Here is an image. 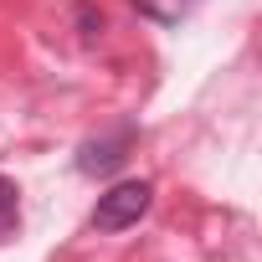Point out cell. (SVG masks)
Instances as JSON below:
<instances>
[{
  "mask_svg": "<svg viewBox=\"0 0 262 262\" xmlns=\"http://www.w3.org/2000/svg\"><path fill=\"white\" fill-rule=\"evenodd\" d=\"M185 6H190V0H185Z\"/></svg>",
  "mask_w": 262,
  "mask_h": 262,
  "instance_id": "obj_6",
  "label": "cell"
},
{
  "mask_svg": "<svg viewBox=\"0 0 262 262\" xmlns=\"http://www.w3.org/2000/svg\"><path fill=\"white\" fill-rule=\"evenodd\" d=\"M149 201H155V185L149 180H118V185H108L98 195V206H93V231L118 236L128 226H139V216L149 211Z\"/></svg>",
  "mask_w": 262,
  "mask_h": 262,
  "instance_id": "obj_1",
  "label": "cell"
},
{
  "mask_svg": "<svg viewBox=\"0 0 262 262\" xmlns=\"http://www.w3.org/2000/svg\"><path fill=\"white\" fill-rule=\"evenodd\" d=\"M128 149H134V123H118L113 134H98V139H88L82 149H77V170L82 175H113L123 160H128Z\"/></svg>",
  "mask_w": 262,
  "mask_h": 262,
  "instance_id": "obj_2",
  "label": "cell"
},
{
  "mask_svg": "<svg viewBox=\"0 0 262 262\" xmlns=\"http://www.w3.org/2000/svg\"><path fill=\"white\" fill-rule=\"evenodd\" d=\"M134 11H139V16H149V21H160V26H180L185 0H134Z\"/></svg>",
  "mask_w": 262,
  "mask_h": 262,
  "instance_id": "obj_4",
  "label": "cell"
},
{
  "mask_svg": "<svg viewBox=\"0 0 262 262\" xmlns=\"http://www.w3.org/2000/svg\"><path fill=\"white\" fill-rule=\"evenodd\" d=\"M21 226V185L11 175H0V242Z\"/></svg>",
  "mask_w": 262,
  "mask_h": 262,
  "instance_id": "obj_3",
  "label": "cell"
},
{
  "mask_svg": "<svg viewBox=\"0 0 262 262\" xmlns=\"http://www.w3.org/2000/svg\"><path fill=\"white\" fill-rule=\"evenodd\" d=\"M72 16H77V31H82V41H93V36L103 31V11H98V6H88V0H77V6H72Z\"/></svg>",
  "mask_w": 262,
  "mask_h": 262,
  "instance_id": "obj_5",
  "label": "cell"
}]
</instances>
